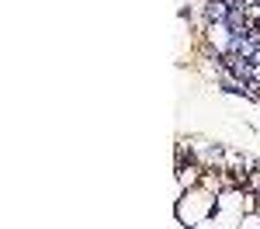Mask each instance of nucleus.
<instances>
[{
  "label": "nucleus",
  "mask_w": 260,
  "mask_h": 229,
  "mask_svg": "<svg viewBox=\"0 0 260 229\" xmlns=\"http://www.w3.org/2000/svg\"><path fill=\"white\" fill-rule=\"evenodd\" d=\"M240 229H260V215H257V212H250V215H243Z\"/></svg>",
  "instance_id": "7"
},
{
  "label": "nucleus",
  "mask_w": 260,
  "mask_h": 229,
  "mask_svg": "<svg viewBox=\"0 0 260 229\" xmlns=\"http://www.w3.org/2000/svg\"><path fill=\"white\" fill-rule=\"evenodd\" d=\"M174 177H177V194L187 191V187H198L201 177H205V167L198 160H187V163H177L174 167Z\"/></svg>",
  "instance_id": "3"
},
{
  "label": "nucleus",
  "mask_w": 260,
  "mask_h": 229,
  "mask_svg": "<svg viewBox=\"0 0 260 229\" xmlns=\"http://www.w3.org/2000/svg\"><path fill=\"white\" fill-rule=\"evenodd\" d=\"M198 11H201V21H205V24H225L233 7H229L225 0H201Z\"/></svg>",
  "instance_id": "4"
},
{
  "label": "nucleus",
  "mask_w": 260,
  "mask_h": 229,
  "mask_svg": "<svg viewBox=\"0 0 260 229\" xmlns=\"http://www.w3.org/2000/svg\"><path fill=\"white\" fill-rule=\"evenodd\" d=\"M201 39H205V45L215 52V56H225L229 49H233V31H229V24H205V31H201Z\"/></svg>",
  "instance_id": "2"
},
{
  "label": "nucleus",
  "mask_w": 260,
  "mask_h": 229,
  "mask_svg": "<svg viewBox=\"0 0 260 229\" xmlns=\"http://www.w3.org/2000/svg\"><path fill=\"white\" fill-rule=\"evenodd\" d=\"M243 215H236V212H222V208H215L205 222H198L194 229H240Z\"/></svg>",
  "instance_id": "5"
},
{
  "label": "nucleus",
  "mask_w": 260,
  "mask_h": 229,
  "mask_svg": "<svg viewBox=\"0 0 260 229\" xmlns=\"http://www.w3.org/2000/svg\"><path fill=\"white\" fill-rule=\"evenodd\" d=\"M243 191H253V194H260V167L246 174V181H243Z\"/></svg>",
  "instance_id": "6"
},
{
  "label": "nucleus",
  "mask_w": 260,
  "mask_h": 229,
  "mask_svg": "<svg viewBox=\"0 0 260 229\" xmlns=\"http://www.w3.org/2000/svg\"><path fill=\"white\" fill-rule=\"evenodd\" d=\"M170 229H187V226H184V222H180L177 215H174V219H170Z\"/></svg>",
  "instance_id": "8"
},
{
  "label": "nucleus",
  "mask_w": 260,
  "mask_h": 229,
  "mask_svg": "<svg viewBox=\"0 0 260 229\" xmlns=\"http://www.w3.org/2000/svg\"><path fill=\"white\" fill-rule=\"evenodd\" d=\"M215 191H208V187H187V191H180L177 202H174V215H177L180 222L187 229H194L198 222H205L212 212H215Z\"/></svg>",
  "instance_id": "1"
},
{
  "label": "nucleus",
  "mask_w": 260,
  "mask_h": 229,
  "mask_svg": "<svg viewBox=\"0 0 260 229\" xmlns=\"http://www.w3.org/2000/svg\"><path fill=\"white\" fill-rule=\"evenodd\" d=\"M198 4H201V0H198Z\"/></svg>",
  "instance_id": "9"
}]
</instances>
